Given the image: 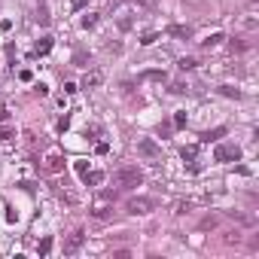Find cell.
Masks as SVG:
<instances>
[{
  "instance_id": "cell-1",
  "label": "cell",
  "mask_w": 259,
  "mask_h": 259,
  "mask_svg": "<svg viewBox=\"0 0 259 259\" xmlns=\"http://www.w3.org/2000/svg\"><path fill=\"white\" fill-rule=\"evenodd\" d=\"M116 183H119V189H138L144 183V174L138 168H119L116 171Z\"/></svg>"
},
{
  "instance_id": "cell-2",
  "label": "cell",
  "mask_w": 259,
  "mask_h": 259,
  "mask_svg": "<svg viewBox=\"0 0 259 259\" xmlns=\"http://www.w3.org/2000/svg\"><path fill=\"white\" fill-rule=\"evenodd\" d=\"M156 207H159V204H156V198H144V195H141V198H132V201L125 204V210H128V213H135V217L153 213Z\"/></svg>"
},
{
  "instance_id": "cell-3",
  "label": "cell",
  "mask_w": 259,
  "mask_h": 259,
  "mask_svg": "<svg viewBox=\"0 0 259 259\" xmlns=\"http://www.w3.org/2000/svg\"><path fill=\"white\" fill-rule=\"evenodd\" d=\"M213 159H217V162H223V165L238 162V159H241V147H238V144H220V147H217V153H213Z\"/></svg>"
},
{
  "instance_id": "cell-4",
  "label": "cell",
  "mask_w": 259,
  "mask_h": 259,
  "mask_svg": "<svg viewBox=\"0 0 259 259\" xmlns=\"http://www.w3.org/2000/svg\"><path fill=\"white\" fill-rule=\"evenodd\" d=\"M138 153H141L144 159H150V162H159V159H162V147H159L153 138H144V141L138 144Z\"/></svg>"
},
{
  "instance_id": "cell-5",
  "label": "cell",
  "mask_w": 259,
  "mask_h": 259,
  "mask_svg": "<svg viewBox=\"0 0 259 259\" xmlns=\"http://www.w3.org/2000/svg\"><path fill=\"white\" fill-rule=\"evenodd\" d=\"M82 241H85V232H82V229L70 232V235H67V241H64V253H67V256H73V253L82 247Z\"/></svg>"
},
{
  "instance_id": "cell-6",
  "label": "cell",
  "mask_w": 259,
  "mask_h": 259,
  "mask_svg": "<svg viewBox=\"0 0 259 259\" xmlns=\"http://www.w3.org/2000/svg\"><path fill=\"white\" fill-rule=\"evenodd\" d=\"M76 168H79V174H82L85 186H98V183L104 180V174H101V171H85V165H76Z\"/></svg>"
},
{
  "instance_id": "cell-7",
  "label": "cell",
  "mask_w": 259,
  "mask_h": 259,
  "mask_svg": "<svg viewBox=\"0 0 259 259\" xmlns=\"http://www.w3.org/2000/svg\"><path fill=\"white\" fill-rule=\"evenodd\" d=\"M101 73L98 70H92V73H85V79H82V89H95V85H101Z\"/></svg>"
},
{
  "instance_id": "cell-8",
  "label": "cell",
  "mask_w": 259,
  "mask_h": 259,
  "mask_svg": "<svg viewBox=\"0 0 259 259\" xmlns=\"http://www.w3.org/2000/svg\"><path fill=\"white\" fill-rule=\"evenodd\" d=\"M61 168H64V159H61V156H55V153H52V156H49V159H46V171H52V174H55V171H61Z\"/></svg>"
},
{
  "instance_id": "cell-9",
  "label": "cell",
  "mask_w": 259,
  "mask_h": 259,
  "mask_svg": "<svg viewBox=\"0 0 259 259\" xmlns=\"http://www.w3.org/2000/svg\"><path fill=\"white\" fill-rule=\"evenodd\" d=\"M92 213H95L98 220H107V217H110V207H107V204H95V207H92Z\"/></svg>"
},
{
  "instance_id": "cell-10",
  "label": "cell",
  "mask_w": 259,
  "mask_h": 259,
  "mask_svg": "<svg viewBox=\"0 0 259 259\" xmlns=\"http://www.w3.org/2000/svg\"><path fill=\"white\" fill-rule=\"evenodd\" d=\"M168 34H174V37H189L192 31H189V28H180V25H174V28H168Z\"/></svg>"
},
{
  "instance_id": "cell-11",
  "label": "cell",
  "mask_w": 259,
  "mask_h": 259,
  "mask_svg": "<svg viewBox=\"0 0 259 259\" xmlns=\"http://www.w3.org/2000/svg\"><path fill=\"white\" fill-rule=\"evenodd\" d=\"M220 40H223V34H210L207 40H201V46H204V49H210V46H217Z\"/></svg>"
},
{
  "instance_id": "cell-12",
  "label": "cell",
  "mask_w": 259,
  "mask_h": 259,
  "mask_svg": "<svg viewBox=\"0 0 259 259\" xmlns=\"http://www.w3.org/2000/svg\"><path fill=\"white\" fill-rule=\"evenodd\" d=\"M49 49H52V40H49V37H46V40H43V43H40V46H37V55H46V52H49Z\"/></svg>"
},
{
  "instance_id": "cell-13",
  "label": "cell",
  "mask_w": 259,
  "mask_h": 259,
  "mask_svg": "<svg viewBox=\"0 0 259 259\" xmlns=\"http://www.w3.org/2000/svg\"><path fill=\"white\" fill-rule=\"evenodd\" d=\"M213 226H217V217H204L198 229H204V232H207V229H213Z\"/></svg>"
},
{
  "instance_id": "cell-14",
  "label": "cell",
  "mask_w": 259,
  "mask_h": 259,
  "mask_svg": "<svg viewBox=\"0 0 259 259\" xmlns=\"http://www.w3.org/2000/svg\"><path fill=\"white\" fill-rule=\"evenodd\" d=\"M95 25H98V16H92V13H89V16L82 19V28H95Z\"/></svg>"
},
{
  "instance_id": "cell-15",
  "label": "cell",
  "mask_w": 259,
  "mask_h": 259,
  "mask_svg": "<svg viewBox=\"0 0 259 259\" xmlns=\"http://www.w3.org/2000/svg\"><path fill=\"white\" fill-rule=\"evenodd\" d=\"M195 153H198L195 147H186V150H183V162H192V159H195Z\"/></svg>"
},
{
  "instance_id": "cell-16",
  "label": "cell",
  "mask_w": 259,
  "mask_h": 259,
  "mask_svg": "<svg viewBox=\"0 0 259 259\" xmlns=\"http://www.w3.org/2000/svg\"><path fill=\"white\" fill-rule=\"evenodd\" d=\"M223 135V128H213V132H204V141H217Z\"/></svg>"
},
{
  "instance_id": "cell-17",
  "label": "cell",
  "mask_w": 259,
  "mask_h": 259,
  "mask_svg": "<svg viewBox=\"0 0 259 259\" xmlns=\"http://www.w3.org/2000/svg\"><path fill=\"white\" fill-rule=\"evenodd\" d=\"M192 67H195V58H183L180 61V70H192Z\"/></svg>"
},
{
  "instance_id": "cell-18",
  "label": "cell",
  "mask_w": 259,
  "mask_h": 259,
  "mask_svg": "<svg viewBox=\"0 0 259 259\" xmlns=\"http://www.w3.org/2000/svg\"><path fill=\"white\" fill-rule=\"evenodd\" d=\"M189 207H192V201H177V210H174V213H186Z\"/></svg>"
},
{
  "instance_id": "cell-19",
  "label": "cell",
  "mask_w": 259,
  "mask_h": 259,
  "mask_svg": "<svg viewBox=\"0 0 259 259\" xmlns=\"http://www.w3.org/2000/svg\"><path fill=\"white\" fill-rule=\"evenodd\" d=\"M85 4H89V0H73V10H82Z\"/></svg>"
},
{
  "instance_id": "cell-20",
  "label": "cell",
  "mask_w": 259,
  "mask_h": 259,
  "mask_svg": "<svg viewBox=\"0 0 259 259\" xmlns=\"http://www.w3.org/2000/svg\"><path fill=\"white\" fill-rule=\"evenodd\" d=\"M0 119H7V107L4 104H0Z\"/></svg>"
}]
</instances>
